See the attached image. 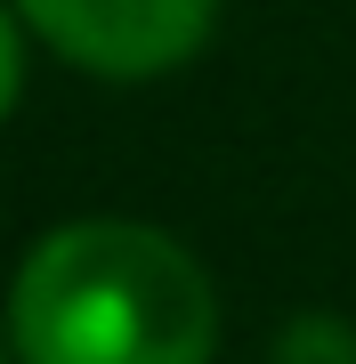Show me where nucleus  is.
<instances>
[{"label":"nucleus","instance_id":"obj_2","mask_svg":"<svg viewBox=\"0 0 356 364\" xmlns=\"http://www.w3.org/2000/svg\"><path fill=\"white\" fill-rule=\"evenodd\" d=\"M16 16L81 73L154 81L211 41L219 0H16Z\"/></svg>","mask_w":356,"mask_h":364},{"label":"nucleus","instance_id":"obj_5","mask_svg":"<svg viewBox=\"0 0 356 364\" xmlns=\"http://www.w3.org/2000/svg\"><path fill=\"white\" fill-rule=\"evenodd\" d=\"M0 364H9V356H0Z\"/></svg>","mask_w":356,"mask_h":364},{"label":"nucleus","instance_id":"obj_3","mask_svg":"<svg viewBox=\"0 0 356 364\" xmlns=\"http://www.w3.org/2000/svg\"><path fill=\"white\" fill-rule=\"evenodd\" d=\"M276 364H356V340L332 324V316H308L276 340Z\"/></svg>","mask_w":356,"mask_h":364},{"label":"nucleus","instance_id":"obj_1","mask_svg":"<svg viewBox=\"0 0 356 364\" xmlns=\"http://www.w3.org/2000/svg\"><path fill=\"white\" fill-rule=\"evenodd\" d=\"M16 364H211L219 291L178 235L146 219L49 227L9 291Z\"/></svg>","mask_w":356,"mask_h":364},{"label":"nucleus","instance_id":"obj_4","mask_svg":"<svg viewBox=\"0 0 356 364\" xmlns=\"http://www.w3.org/2000/svg\"><path fill=\"white\" fill-rule=\"evenodd\" d=\"M16 90H25V41H16V16L0 9V122H9Z\"/></svg>","mask_w":356,"mask_h":364}]
</instances>
